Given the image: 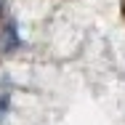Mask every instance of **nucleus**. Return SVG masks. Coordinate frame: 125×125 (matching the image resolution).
Returning <instances> with one entry per match:
<instances>
[{
    "label": "nucleus",
    "instance_id": "f257e3e1",
    "mask_svg": "<svg viewBox=\"0 0 125 125\" xmlns=\"http://www.w3.org/2000/svg\"><path fill=\"white\" fill-rule=\"evenodd\" d=\"M21 45L19 43V32H16V24L13 21H5L3 29H0V53H11Z\"/></svg>",
    "mask_w": 125,
    "mask_h": 125
},
{
    "label": "nucleus",
    "instance_id": "7ed1b4c3",
    "mask_svg": "<svg viewBox=\"0 0 125 125\" xmlns=\"http://www.w3.org/2000/svg\"><path fill=\"white\" fill-rule=\"evenodd\" d=\"M5 3H8V0H0V21H3V11H5Z\"/></svg>",
    "mask_w": 125,
    "mask_h": 125
},
{
    "label": "nucleus",
    "instance_id": "f03ea898",
    "mask_svg": "<svg viewBox=\"0 0 125 125\" xmlns=\"http://www.w3.org/2000/svg\"><path fill=\"white\" fill-rule=\"evenodd\" d=\"M8 109V93H3L0 96V120H3V112Z\"/></svg>",
    "mask_w": 125,
    "mask_h": 125
},
{
    "label": "nucleus",
    "instance_id": "20e7f679",
    "mask_svg": "<svg viewBox=\"0 0 125 125\" xmlns=\"http://www.w3.org/2000/svg\"><path fill=\"white\" fill-rule=\"evenodd\" d=\"M123 19H125V0H123Z\"/></svg>",
    "mask_w": 125,
    "mask_h": 125
}]
</instances>
